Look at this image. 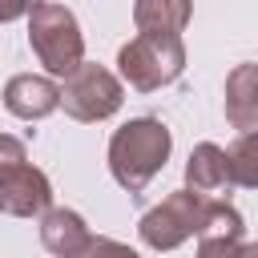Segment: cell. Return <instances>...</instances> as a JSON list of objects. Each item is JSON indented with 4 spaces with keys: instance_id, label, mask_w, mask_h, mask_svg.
I'll list each match as a JSON object with an SVG mask.
<instances>
[{
    "instance_id": "cell-4",
    "label": "cell",
    "mask_w": 258,
    "mask_h": 258,
    "mask_svg": "<svg viewBox=\"0 0 258 258\" xmlns=\"http://www.w3.org/2000/svg\"><path fill=\"white\" fill-rule=\"evenodd\" d=\"M218 198H202L194 189H173L161 206H153L141 222H137V234L149 250H177L181 242L198 238L206 218H210V206Z\"/></svg>"
},
{
    "instance_id": "cell-8",
    "label": "cell",
    "mask_w": 258,
    "mask_h": 258,
    "mask_svg": "<svg viewBox=\"0 0 258 258\" xmlns=\"http://www.w3.org/2000/svg\"><path fill=\"white\" fill-rule=\"evenodd\" d=\"M230 185L234 181H230V157H226V149L214 145V141L194 145V153L185 161V189H194L202 198H218Z\"/></svg>"
},
{
    "instance_id": "cell-3",
    "label": "cell",
    "mask_w": 258,
    "mask_h": 258,
    "mask_svg": "<svg viewBox=\"0 0 258 258\" xmlns=\"http://www.w3.org/2000/svg\"><path fill=\"white\" fill-rule=\"evenodd\" d=\"M117 69L121 81L137 93H153L165 89L181 77L185 69V44L181 36H157V32H137L129 44H121L117 52Z\"/></svg>"
},
{
    "instance_id": "cell-1",
    "label": "cell",
    "mask_w": 258,
    "mask_h": 258,
    "mask_svg": "<svg viewBox=\"0 0 258 258\" xmlns=\"http://www.w3.org/2000/svg\"><path fill=\"white\" fill-rule=\"evenodd\" d=\"M169 149H173V137L157 117H133L109 137V173L121 189L137 198L165 169Z\"/></svg>"
},
{
    "instance_id": "cell-9",
    "label": "cell",
    "mask_w": 258,
    "mask_h": 258,
    "mask_svg": "<svg viewBox=\"0 0 258 258\" xmlns=\"http://www.w3.org/2000/svg\"><path fill=\"white\" fill-rule=\"evenodd\" d=\"M226 121L242 133H258V64H234L226 77Z\"/></svg>"
},
{
    "instance_id": "cell-5",
    "label": "cell",
    "mask_w": 258,
    "mask_h": 258,
    "mask_svg": "<svg viewBox=\"0 0 258 258\" xmlns=\"http://www.w3.org/2000/svg\"><path fill=\"white\" fill-rule=\"evenodd\" d=\"M125 101L121 81L105 64H81L60 85V109L73 121H109Z\"/></svg>"
},
{
    "instance_id": "cell-12",
    "label": "cell",
    "mask_w": 258,
    "mask_h": 258,
    "mask_svg": "<svg viewBox=\"0 0 258 258\" xmlns=\"http://www.w3.org/2000/svg\"><path fill=\"white\" fill-rule=\"evenodd\" d=\"M230 181L242 189H258V133H242L230 149Z\"/></svg>"
},
{
    "instance_id": "cell-13",
    "label": "cell",
    "mask_w": 258,
    "mask_h": 258,
    "mask_svg": "<svg viewBox=\"0 0 258 258\" xmlns=\"http://www.w3.org/2000/svg\"><path fill=\"white\" fill-rule=\"evenodd\" d=\"M198 258H258V242H198Z\"/></svg>"
},
{
    "instance_id": "cell-6",
    "label": "cell",
    "mask_w": 258,
    "mask_h": 258,
    "mask_svg": "<svg viewBox=\"0 0 258 258\" xmlns=\"http://www.w3.org/2000/svg\"><path fill=\"white\" fill-rule=\"evenodd\" d=\"M0 210L12 218H44L52 210V185L36 165H16L0 173Z\"/></svg>"
},
{
    "instance_id": "cell-7",
    "label": "cell",
    "mask_w": 258,
    "mask_h": 258,
    "mask_svg": "<svg viewBox=\"0 0 258 258\" xmlns=\"http://www.w3.org/2000/svg\"><path fill=\"white\" fill-rule=\"evenodd\" d=\"M4 109L20 121H44L52 109H60V85L52 77L16 73L4 85Z\"/></svg>"
},
{
    "instance_id": "cell-10",
    "label": "cell",
    "mask_w": 258,
    "mask_h": 258,
    "mask_svg": "<svg viewBox=\"0 0 258 258\" xmlns=\"http://www.w3.org/2000/svg\"><path fill=\"white\" fill-rule=\"evenodd\" d=\"M93 242L85 218L77 210H64V206H52L44 218H40V246L56 258H77L85 246Z\"/></svg>"
},
{
    "instance_id": "cell-2",
    "label": "cell",
    "mask_w": 258,
    "mask_h": 258,
    "mask_svg": "<svg viewBox=\"0 0 258 258\" xmlns=\"http://www.w3.org/2000/svg\"><path fill=\"white\" fill-rule=\"evenodd\" d=\"M28 44L48 77H73L85 64V36L64 4H32L28 8Z\"/></svg>"
},
{
    "instance_id": "cell-14",
    "label": "cell",
    "mask_w": 258,
    "mask_h": 258,
    "mask_svg": "<svg viewBox=\"0 0 258 258\" xmlns=\"http://www.w3.org/2000/svg\"><path fill=\"white\" fill-rule=\"evenodd\" d=\"M77 258H141L133 246H125V242H117V238H93Z\"/></svg>"
},
{
    "instance_id": "cell-15",
    "label": "cell",
    "mask_w": 258,
    "mask_h": 258,
    "mask_svg": "<svg viewBox=\"0 0 258 258\" xmlns=\"http://www.w3.org/2000/svg\"><path fill=\"white\" fill-rule=\"evenodd\" d=\"M24 161H28L24 141H20V137H12V133H0V173L16 169V165H24Z\"/></svg>"
},
{
    "instance_id": "cell-11",
    "label": "cell",
    "mask_w": 258,
    "mask_h": 258,
    "mask_svg": "<svg viewBox=\"0 0 258 258\" xmlns=\"http://www.w3.org/2000/svg\"><path fill=\"white\" fill-rule=\"evenodd\" d=\"M137 32H157V36H181V28L189 24V4L181 0H141L133 8Z\"/></svg>"
}]
</instances>
